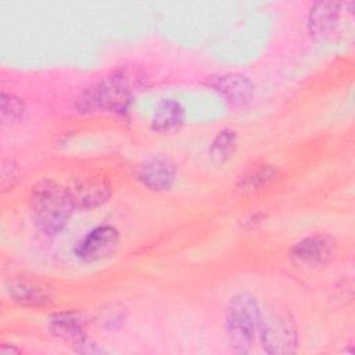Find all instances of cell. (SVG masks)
<instances>
[{"mask_svg": "<svg viewBox=\"0 0 355 355\" xmlns=\"http://www.w3.org/2000/svg\"><path fill=\"white\" fill-rule=\"evenodd\" d=\"M29 205L37 227L50 236L64 229L73 209L68 189L49 179L40 180L32 187Z\"/></svg>", "mask_w": 355, "mask_h": 355, "instance_id": "6da1fadb", "label": "cell"}, {"mask_svg": "<svg viewBox=\"0 0 355 355\" xmlns=\"http://www.w3.org/2000/svg\"><path fill=\"white\" fill-rule=\"evenodd\" d=\"M262 316L250 293L236 294L226 309V330L236 352H248L259 334Z\"/></svg>", "mask_w": 355, "mask_h": 355, "instance_id": "7a4b0ae2", "label": "cell"}, {"mask_svg": "<svg viewBox=\"0 0 355 355\" xmlns=\"http://www.w3.org/2000/svg\"><path fill=\"white\" fill-rule=\"evenodd\" d=\"M130 97L132 89L128 75L116 72L87 89L79 100V108L83 111L107 110L122 112L126 110Z\"/></svg>", "mask_w": 355, "mask_h": 355, "instance_id": "3957f363", "label": "cell"}, {"mask_svg": "<svg viewBox=\"0 0 355 355\" xmlns=\"http://www.w3.org/2000/svg\"><path fill=\"white\" fill-rule=\"evenodd\" d=\"M259 338L268 354H291L297 349V331L293 322L280 313L262 319Z\"/></svg>", "mask_w": 355, "mask_h": 355, "instance_id": "277c9868", "label": "cell"}, {"mask_svg": "<svg viewBox=\"0 0 355 355\" xmlns=\"http://www.w3.org/2000/svg\"><path fill=\"white\" fill-rule=\"evenodd\" d=\"M119 234L112 226L104 225L93 229L76 245V257L83 262H97L112 255L118 247Z\"/></svg>", "mask_w": 355, "mask_h": 355, "instance_id": "5b68a950", "label": "cell"}, {"mask_svg": "<svg viewBox=\"0 0 355 355\" xmlns=\"http://www.w3.org/2000/svg\"><path fill=\"white\" fill-rule=\"evenodd\" d=\"M337 244L327 234H315L298 241L293 248V257L308 266H323L336 254Z\"/></svg>", "mask_w": 355, "mask_h": 355, "instance_id": "8992f818", "label": "cell"}, {"mask_svg": "<svg viewBox=\"0 0 355 355\" xmlns=\"http://www.w3.org/2000/svg\"><path fill=\"white\" fill-rule=\"evenodd\" d=\"M137 179L150 190L164 191L173 184L175 166L168 158L154 155L140 164L137 168Z\"/></svg>", "mask_w": 355, "mask_h": 355, "instance_id": "52a82bcc", "label": "cell"}, {"mask_svg": "<svg viewBox=\"0 0 355 355\" xmlns=\"http://www.w3.org/2000/svg\"><path fill=\"white\" fill-rule=\"evenodd\" d=\"M212 87L219 92L227 103L234 107H243L252 98L254 86L252 83L243 75L229 73L214 78L211 80Z\"/></svg>", "mask_w": 355, "mask_h": 355, "instance_id": "ba28073f", "label": "cell"}, {"mask_svg": "<svg viewBox=\"0 0 355 355\" xmlns=\"http://www.w3.org/2000/svg\"><path fill=\"white\" fill-rule=\"evenodd\" d=\"M73 207L79 208H92L103 204L111 194L108 184L103 182L85 180L73 184L72 189H68Z\"/></svg>", "mask_w": 355, "mask_h": 355, "instance_id": "9c48e42d", "label": "cell"}, {"mask_svg": "<svg viewBox=\"0 0 355 355\" xmlns=\"http://www.w3.org/2000/svg\"><path fill=\"white\" fill-rule=\"evenodd\" d=\"M340 3L333 1H319L313 4L308 21L312 36L323 37L334 29L340 15Z\"/></svg>", "mask_w": 355, "mask_h": 355, "instance_id": "30bf717a", "label": "cell"}, {"mask_svg": "<svg viewBox=\"0 0 355 355\" xmlns=\"http://www.w3.org/2000/svg\"><path fill=\"white\" fill-rule=\"evenodd\" d=\"M50 330L54 336L64 340H71L75 344L85 340L83 322L80 320L79 315L73 312H61L53 315L50 319Z\"/></svg>", "mask_w": 355, "mask_h": 355, "instance_id": "8fae6325", "label": "cell"}, {"mask_svg": "<svg viewBox=\"0 0 355 355\" xmlns=\"http://www.w3.org/2000/svg\"><path fill=\"white\" fill-rule=\"evenodd\" d=\"M184 111L178 101L164 100L158 104L153 116V129L161 133H168L178 129L183 123Z\"/></svg>", "mask_w": 355, "mask_h": 355, "instance_id": "7c38bea8", "label": "cell"}, {"mask_svg": "<svg viewBox=\"0 0 355 355\" xmlns=\"http://www.w3.org/2000/svg\"><path fill=\"white\" fill-rule=\"evenodd\" d=\"M8 294L14 301L22 305L40 306L50 302V294L46 288L25 280L11 282L8 286Z\"/></svg>", "mask_w": 355, "mask_h": 355, "instance_id": "4fadbf2b", "label": "cell"}, {"mask_svg": "<svg viewBox=\"0 0 355 355\" xmlns=\"http://www.w3.org/2000/svg\"><path fill=\"white\" fill-rule=\"evenodd\" d=\"M276 176V169L272 165H261L245 172L239 183L237 190L241 193H251L259 190L263 186H268Z\"/></svg>", "mask_w": 355, "mask_h": 355, "instance_id": "5bb4252c", "label": "cell"}, {"mask_svg": "<svg viewBox=\"0 0 355 355\" xmlns=\"http://www.w3.org/2000/svg\"><path fill=\"white\" fill-rule=\"evenodd\" d=\"M236 143H237V136L233 130L225 129L218 133V136L214 139L211 147H209V154L211 157L218 161L223 162L234 154L236 150Z\"/></svg>", "mask_w": 355, "mask_h": 355, "instance_id": "9a60e30c", "label": "cell"}, {"mask_svg": "<svg viewBox=\"0 0 355 355\" xmlns=\"http://www.w3.org/2000/svg\"><path fill=\"white\" fill-rule=\"evenodd\" d=\"M0 104H1L0 111H1L3 123H14L24 116L25 107L18 97L3 92L0 97Z\"/></svg>", "mask_w": 355, "mask_h": 355, "instance_id": "2e32d148", "label": "cell"}, {"mask_svg": "<svg viewBox=\"0 0 355 355\" xmlns=\"http://www.w3.org/2000/svg\"><path fill=\"white\" fill-rule=\"evenodd\" d=\"M19 351L17 349V348H14V347H7L6 344L1 347V349H0V354L1 355H7V354H18Z\"/></svg>", "mask_w": 355, "mask_h": 355, "instance_id": "e0dca14e", "label": "cell"}]
</instances>
